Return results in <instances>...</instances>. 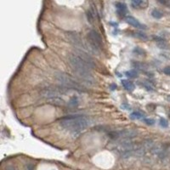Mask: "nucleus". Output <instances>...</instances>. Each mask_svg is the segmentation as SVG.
I'll use <instances>...</instances> for the list:
<instances>
[{
	"mask_svg": "<svg viewBox=\"0 0 170 170\" xmlns=\"http://www.w3.org/2000/svg\"><path fill=\"white\" fill-rule=\"evenodd\" d=\"M151 15H152V17L155 18V19H161V18L163 17V15L160 10H158V9H153L152 12H151Z\"/></svg>",
	"mask_w": 170,
	"mask_h": 170,
	"instance_id": "dca6fc26",
	"label": "nucleus"
},
{
	"mask_svg": "<svg viewBox=\"0 0 170 170\" xmlns=\"http://www.w3.org/2000/svg\"><path fill=\"white\" fill-rule=\"evenodd\" d=\"M125 21L128 24L131 25L132 27H135V28H137V29L146 30L147 28L144 24H142V23L140 22L138 20H136V19H135L134 17H133V16H130V15H129V16H127L125 18Z\"/></svg>",
	"mask_w": 170,
	"mask_h": 170,
	"instance_id": "0eeeda50",
	"label": "nucleus"
},
{
	"mask_svg": "<svg viewBox=\"0 0 170 170\" xmlns=\"http://www.w3.org/2000/svg\"><path fill=\"white\" fill-rule=\"evenodd\" d=\"M56 80L62 85L63 87L67 88L68 89H72L78 92H86L87 89L77 81L75 77L69 74L65 73V72H58L55 75Z\"/></svg>",
	"mask_w": 170,
	"mask_h": 170,
	"instance_id": "7ed1b4c3",
	"label": "nucleus"
},
{
	"mask_svg": "<svg viewBox=\"0 0 170 170\" xmlns=\"http://www.w3.org/2000/svg\"><path fill=\"white\" fill-rule=\"evenodd\" d=\"M122 84H123V88L127 91H129V92H132L134 89V87H135L133 82L129 81V80H122Z\"/></svg>",
	"mask_w": 170,
	"mask_h": 170,
	"instance_id": "9b49d317",
	"label": "nucleus"
},
{
	"mask_svg": "<svg viewBox=\"0 0 170 170\" xmlns=\"http://www.w3.org/2000/svg\"><path fill=\"white\" fill-rule=\"evenodd\" d=\"M111 86H112V87H111V89H117V85H115V84H112Z\"/></svg>",
	"mask_w": 170,
	"mask_h": 170,
	"instance_id": "b1692460",
	"label": "nucleus"
},
{
	"mask_svg": "<svg viewBox=\"0 0 170 170\" xmlns=\"http://www.w3.org/2000/svg\"><path fill=\"white\" fill-rule=\"evenodd\" d=\"M144 122L149 126L154 125V123H155V120L152 118H144Z\"/></svg>",
	"mask_w": 170,
	"mask_h": 170,
	"instance_id": "412c9836",
	"label": "nucleus"
},
{
	"mask_svg": "<svg viewBox=\"0 0 170 170\" xmlns=\"http://www.w3.org/2000/svg\"><path fill=\"white\" fill-rule=\"evenodd\" d=\"M67 88L60 86H48L45 87L40 91V95L43 97H45L46 99L51 98V97L60 96L63 95H67Z\"/></svg>",
	"mask_w": 170,
	"mask_h": 170,
	"instance_id": "423d86ee",
	"label": "nucleus"
},
{
	"mask_svg": "<svg viewBox=\"0 0 170 170\" xmlns=\"http://www.w3.org/2000/svg\"><path fill=\"white\" fill-rule=\"evenodd\" d=\"M125 75L128 78H135L138 77V72L134 70H130V71H128L126 72Z\"/></svg>",
	"mask_w": 170,
	"mask_h": 170,
	"instance_id": "2eb2a0df",
	"label": "nucleus"
},
{
	"mask_svg": "<svg viewBox=\"0 0 170 170\" xmlns=\"http://www.w3.org/2000/svg\"><path fill=\"white\" fill-rule=\"evenodd\" d=\"M134 35H135V37H139L141 39H144V40H146L148 38L147 35L145 32H135Z\"/></svg>",
	"mask_w": 170,
	"mask_h": 170,
	"instance_id": "a211bd4d",
	"label": "nucleus"
},
{
	"mask_svg": "<svg viewBox=\"0 0 170 170\" xmlns=\"http://www.w3.org/2000/svg\"><path fill=\"white\" fill-rule=\"evenodd\" d=\"M67 60L72 70L79 79L90 85L95 83V78L91 72L92 67L86 60H84L75 52L70 53L67 56Z\"/></svg>",
	"mask_w": 170,
	"mask_h": 170,
	"instance_id": "f257e3e1",
	"label": "nucleus"
},
{
	"mask_svg": "<svg viewBox=\"0 0 170 170\" xmlns=\"http://www.w3.org/2000/svg\"><path fill=\"white\" fill-rule=\"evenodd\" d=\"M159 124L161 127H163V128H168L169 127V122H168V120L165 118H160V121H159Z\"/></svg>",
	"mask_w": 170,
	"mask_h": 170,
	"instance_id": "6ab92c4d",
	"label": "nucleus"
},
{
	"mask_svg": "<svg viewBox=\"0 0 170 170\" xmlns=\"http://www.w3.org/2000/svg\"><path fill=\"white\" fill-rule=\"evenodd\" d=\"M133 52H134L136 55H146V51H145L143 49L140 48V47H136V48L134 49Z\"/></svg>",
	"mask_w": 170,
	"mask_h": 170,
	"instance_id": "aec40b11",
	"label": "nucleus"
},
{
	"mask_svg": "<svg viewBox=\"0 0 170 170\" xmlns=\"http://www.w3.org/2000/svg\"><path fill=\"white\" fill-rule=\"evenodd\" d=\"M79 105V100H78V98L77 96H72L68 101V105L70 107H77V105Z\"/></svg>",
	"mask_w": 170,
	"mask_h": 170,
	"instance_id": "ddd939ff",
	"label": "nucleus"
},
{
	"mask_svg": "<svg viewBox=\"0 0 170 170\" xmlns=\"http://www.w3.org/2000/svg\"><path fill=\"white\" fill-rule=\"evenodd\" d=\"M154 40L156 42V44H157V46H158L159 48H161V49H166V48L168 47L167 42H166L163 38H162V37H154Z\"/></svg>",
	"mask_w": 170,
	"mask_h": 170,
	"instance_id": "f8f14e48",
	"label": "nucleus"
},
{
	"mask_svg": "<svg viewBox=\"0 0 170 170\" xmlns=\"http://www.w3.org/2000/svg\"><path fill=\"white\" fill-rule=\"evenodd\" d=\"M60 125L72 133H78L89 126V119L82 115H70L60 119Z\"/></svg>",
	"mask_w": 170,
	"mask_h": 170,
	"instance_id": "f03ea898",
	"label": "nucleus"
},
{
	"mask_svg": "<svg viewBox=\"0 0 170 170\" xmlns=\"http://www.w3.org/2000/svg\"><path fill=\"white\" fill-rule=\"evenodd\" d=\"M131 5L138 9H146L148 6V0H131Z\"/></svg>",
	"mask_w": 170,
	"mask_h": 170,
	"instance_id": "6e6552de",
	"label": "nucleus"
},
{
	"mask_svg": "<svg viewBox=\"0 0 170 170\" xmlns=\"http://www.w3.org/2000/svg\"><path fill=\"white\" fill-rule=\"evenodd\" d=\"M160 3H162V4H165L166 3V0H158Z\"/></svg>",
	"mask_w": 170,
	"mask_h": 170,
	"instance_id": "393cba45",
	"label": "nucleus"
},
{
	"mask_svg": "<svg viewBox=\"0 0 170 170\" xmlns=\"http://www.w3.org/2000/svg\"><path fill=\"white\" fill-rule=\"evenodd\" d=\"M6 170H15V168H13V167H11V166H9V167H7L6 168Z\"/></svg>",
	"mask_w": 170,
	"mask_h": 170,
	"instance_id": "5701e85b",
	"label": "nucleus"
},
{
	"mask_svg": "<svg viewBox=\"0 0 170 170\" xmlns=\"http://www.w3.org/2000/svg\"><path fill=\"white\" fill-rule=\"evenodd\" d=\"M88 41L93 52H100L103 48V39L100 34L95 30H90L88 33Z\"/></svg>",
	"mask_w": 170,
	"mask_h": 170,
	"instance_id": "20e7f679",
	"label": "nucleus"
},
{
	"mask_svg": "<svg viewBox=\"0 0 170 170\" xmlns=\"http://www.w3.org/2000/svg\"><path fill=\"white\" fill-rule=\"evenodd\" d=\"M47 101L51 105H57V106H63L66 105L65 100L61 98L60 96H55V97H51V98H48L47 99Z\"/></svg>",
	"mask_w": 170,
	"mask_h": 170,
	"instance_id": "1a4fd4ad",
	"label": "nucleus"
},
{
	"mask_svg": "<svg viewBox=\"0 0 170 170\" xmlns=\"http://www.w3.org/2000/svg\"><path fill=\"white\" fill-rule=\"evenodd\" d=\"M163 73L168 75V76H170V67H164V69H163Z\"/></svg>",
	"mask_w": 170,
	"mask_h": 170,
	"instance_id": "4be33fe9",
	"label": "nucleus"
},
{
	"mask_svg": "<svg viewBox=\"0 0 170 170\" xmlns=\"http://www.w3.org/2000/svg\"><path fill=\"white\" fill-rule=\"evenodd\" d=\"M87 17H88V21H89L90 23H93L94 22V21H95V14L93 13V11L92 10H88L87 11Z\"/></svg>",
	"mask_w": 170,
	"mask_h": 170,
	"instance_id": "f3484780",
	"label": "nucleus"
},
{
	"mask_svg": "<svg viewBox=\"0 0 170 170\" xmlns=\"http://www.w3.org/2000/svg\"><path fill=\"white\" fill-rule=\"evenodd\" d=\"M167 100H168V101H169L170 102V95H168V96H167Z\"/></svg>",
	"mask_w": 170,
	"mask_h": 170,
	"instance_id": "a878e982",
	"label": "nucleus"
},
{
	"mask_svg": "<svg viewBox=\"0 0 170 170\" xmlns=\"http://www.w3.org/2000/svg\"><path fill=\"white\" fill-rule=\"evenodd\" d=\"M145 117V115L140 111H134L130 114V118L132 119H141Z\"/></svg>",
	"mask_w": 170,
	"mask_h": 170,
	"instance_id": "4468645a",
	"label": "nucleus"
},
{
	"mask_svg": "<svg viewBox=\"0 0 170 170\" xmlns=\"http://www.w3.org/2000/svg\"><path fill=\"white\" fill-rule=\"evenodd\" d=\"M116 8H117V10H118V14L120 16H123L125 15L126 12H127V6H126L125 4L123 3H117L116 4Z\"/></svg>",
	"mask_w": 170,
	"mask_h": 170,
	"instance_id": "9d476101",
	"label": "nucleus"
},
{
	"mask_svg": "<svg viewBox=\"0 0 170 170\" xmlns=\"http://www.w3.org/2000/svg\"><path fill=\"white\" fill-rule=\"evenodd\" d=\"M67 37L68 41L72 44H73L77 49H81V50H84V51H86V50L92 51L90 46L83 42V40L82 39L80 35L77 32H67Z\"/></svg>",
	"mask_w": 170,
	"mask_h": 170,
	"instance_id": "39448f33",
	"label": "nucleus"
}]
</instances>
